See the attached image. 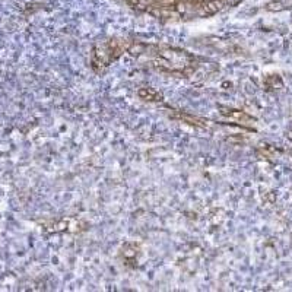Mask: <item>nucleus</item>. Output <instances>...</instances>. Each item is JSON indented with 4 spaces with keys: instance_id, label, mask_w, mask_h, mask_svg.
Returning a JSON list of instances; mask_svg holds the SVG:
<instances>
[{
    "instance_id": "6",
    "label": "nucleus",
    "mask_w": 292,
    "mask_h": 292,
    "mask_svg": "<svg viewBox=\"0 0 292 292\" xmlns=\"http://www.w3.org/2000/svg\"><path fill=\"white\" fill-rule=\"evenodd\" d=\"M121 254H123V259H124L126 265H133L135 266L136 257L139 254V246L133 244V243H127V244H124Z\"/></svg>"
},
{
    "instance_id": "2",
    "label": "nucleus",
    "mask_w": 292,
    "mask_h": 292,
    "mask_svg": "<svg viewBox=\"0 0 292 292\" xmlns=\"http://www.w3.org/2000/svg\"><path fill=\"white\" fill-rule=\"evenodd\" d=\"M130 44L132 41L124 38H111L108 41L97 42L92 48V67L97 72H102L123 53H127Z\"/></svg>"
},
{
    "instance_id": "1",
    "label": "nucleus",
    "mask_w": 292,
    "mask_h": 292,
    "mask_svg": "<svg viewBox=\"0 0 292 292\" xmlns=\"http://www.w3.org/2000/svg\"><path fill=\"white\" fill-rule=\"evenodd\" d=\"M127 53L136 58L148 57L152 67L175 76H190L197 66L196 57L186 50L164 44H146L140 41H132Z\"/></svg>"
},
{
    "instance_id": "7",
    "label": "nucleus",
    "mask_w": 292,
    "mask_h": 292,
    "mask_svg": "<svg viewBox=\"0 0 292 292\" xmlns=\"http://www.w3.org/2000/svg\"><path fill=\"white\" fill-rule=\"evenodd\" d=\"M79 224L72 221V219H60V221H51L50 222V231L53 233H61V231H72L70 228H75L78 227ZM78 231V230H76Z\"/></svg>"
},
{
    "instance_id": "5",
    "label": "nucleus",
    "mask_w": 292,
    "mask_h": 292,
    "mask_svg": "<svg viewBox=\"0 0 292 292\" xmlns=\"http://www.w3.org/2000/svg\"><path fill=\"white\" fill-rule=\"evenodd\" d=\"M173 117L175 118H180L181 121L190 124V126H195V127H202V129H206L208 127V123L199 117H195V116H190V114H186V113H181V111H175L173 114Z\"/></svg>"
},
{
    "instance_id": "4",
    "label": "nucleus",
    "mask_w": 292,
    "mask_h": 292,
    "mask_svg": "<svg viewBox=\"0 0 292 292\" xmlns=\"http://www.w3.org/2000/svg\"><path fill=\"white\" fill-rule=\"evenodd\" d=\"M137 95H139V98L140 99H143V101H148V102H161L162 99H164V97H162V94L161 92H158L156 89H154V88H140L139 91H137Z\"/></svg>"
},
{
    "instance_id": "3",
    "label": "nucleus",
    "mask_w": 292,
    "mask_h": 292,
    "mask_svg": "<svg viewBox=\"0 0 292 292\" xmlns=\"http://www.w3.org/2000/svg\"><path fill=\"white\" fill-rule=\"evenodd\" d=\"M221 114H222L224 117L230 118V120L237 121L238 124H241V126H244V127H249V129H252L253 124L256 123V120H254L252 116H249L247 113H244V111H241V110H234V108H221Z\"/></svg>"
},
{
    "instance_id": "8",
    "label": "nucleus",
    "mask_w": 292,
    "mask_h": 292,
    "mask_svg": "<svg viewBox=\"0 0 292 292\" xmlns=\"http://www.w3.org/2000/svg\"><path fill=\"white\" fill-rule=\"evenodd\" d=\"M292 7V0H275L271 1L266 9L272 10V12H278V10H285V9H291Z\"/></svg>"
}]
</instances>
